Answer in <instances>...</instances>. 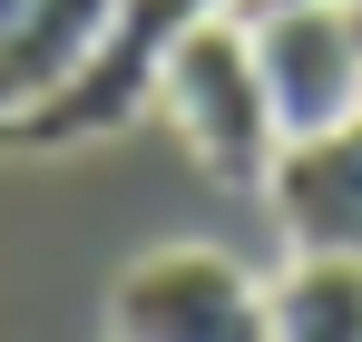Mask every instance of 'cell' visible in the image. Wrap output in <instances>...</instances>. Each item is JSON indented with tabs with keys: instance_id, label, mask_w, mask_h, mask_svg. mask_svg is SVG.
<instances>
[{
	"instance_id": "cell-1",
	"label": "cell",
	"mask_w": 362,
	"mask_h": 342,
	"mask_svg": "<svg viewBox=\"0 0 362 342\" xmlns=\"http://www.w3.org/2000/svg\"><path fill=\"white\" fill-rule=\"evenodd\" d=\"M157 108L177 117L186 157L216 176V186H264L274 157H284V127H274V98H264L245 10H206V20H186L177 40H167Z\"/></svg>"
},
{
	"instance_id": "cell-2",
	"label": "cell",
	"mask_w": 362,
	"mask_h": 342,
	"mask_svg": "<svg viewBox=\"0 0 362 342\" xmlns=\"http://www.w3.org/2000/svg\"><path fill=\"white\" fill-rule=\"evenodd\" d=\"M108 333L118 342H274L264 284L216 244H157L137 254L108 293Z\"/></svg>"
},
{
	"instance_id": "cell-3",
	"label": "cell",
	"mask_w": 362,
	"mask_h": 342,
	"mask_svg": "<svg viewBox=\"0 0 362 342\" xmlns=\"http://www.w3.org/2000/svg\"><path fill=\"white\" fill-rule=\"evenodd\" d=\"M245 40H255V69H264V98H274L284 147L343 127V117H362V30H353V0H274V10H245Z\"/></svg>"
},
{
	"instance_id": "cell-4",
	"label": "cell",
	"mask_w": 362,
	"mask_h": 342,
	"mask_svg": "<svg viewBox=\"0 0 362 342\" xmlns=\"http://www.w3.org/2000/svg\"><path fill=\"white\" fill-rule=\"evenodd\" d=\"M206 10H235V0H127L118 30L98 40V59L69 78L49 108H30L20 127H0L10 147H78V137H118L127 117L157 98V59L177 40L186 20H206Z\"/></svg>"
},
{
	"instance_id": "cell-5",
	"label": "cell",
	"mask_w": 362,
	"mask_h": 342,
	"mask_svg": "<svg viewBox=\"0 0 362 342\" xmlns=\"http://www.w3.org/2000/svg\"><path fill=\"white\" fill-rule=\"evenodd\" d=\"M264 206L294 235V254H353L362 264V117L294 137L264 176Z\"/></svg>"
},
{
	"instance_id": "cell-6",
	"label": "cell",
	"mask_w": 362,
	"mask_h": 342,
	"mask_svg": "<svg viewBox=\"0 0 362 342\" xmlns=\"http://www.w3.org/2000/svg\"><path fill=\"white\" fill-rule=\"evenodd\" d=\"M118 10L127 0H20V20L0 30V127L49 108L69 78L98 59V40L118 30Z\"/></svg>"
},
{
	"instance_id": "cell-7",
	"label": "cell",
	"mask_w": 362,
	"mask_h": 342,
	"mask_svg": "<svg viewBox=\"0 0 362 342\" xmlns=\"http://www.w3.org/2000/svg\"><path fill=\"white\" fill-rule=\"evenodd\" d=\"M274 342H362V264L353 254H294L264 284Z\"/></svg>"
},
{
	"instance_id": "cell-8",
	"label": "cell",
	"mask_w": 362,
	"mask_h": 342,
	"mask_svg": "<svg viewBox=\"0 0 362 342\" xmlns=\"http://www.w3.org/2000/svg\"><path fill=\"white\" fill-rule=\"evenodd\" d=\"M235 10H274V0H235Z\"/></svg>"
}]
</instances>
